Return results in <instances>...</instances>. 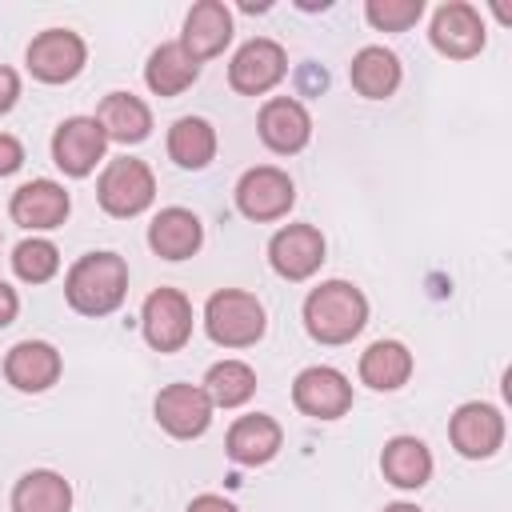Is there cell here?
Instances as JSON below:
<instances>
[{"mask_svg": "<svg viewBox=\"0 0 512 512\" xmlns=\"http://www.w3.org/2000/svg\"><path fill=\"white\" fill-rule=\"evenodd\" d=\"M368 324V300L348 280H324L304 300V328L320 344H348Z\"/></svg>", "mask_w": 512, "mask_h": 512, "instance_id": "6da1fadb", "label": "cell"}, {"mask_svg": "<svg viewBox=\"0 0 512 512\" xmlns=\"http://www.w3.org/2000/svg\"><path fill=\"white\" fill-rule=\"evenodd\" d=\"M128 292V264L116 252H88L72 264L64 280V296L84 316H108L124 304Z\"/></svg>", "mask_w": 512, "mask_h": 512, "instance_id": "7a4b0ae2", "label": "cell"}, {"mask_svg": "<svg viewBox=\"0 0 512 512\" xmlns=\"http://www.w3.org/2000/svg\"><path fill=\"white\" fill-rule=\"evenodd\" d=\"M204 328L224 348H248L264 336V304L252 292L220 288L204 304Z\"/></svg>", "mask_w": 512, "mask_h": 512, "instance_id": "3957f363", "label": "cell"}, {"mask_svg": "<svg viewBox=\"0 0 512 512\" xmlns=\"http://www.w3.org/2000/svg\"><path fill=\"white\" fill-rule=\"evenodd\" d=\"M96 196L108 216H140L156 196V176L144 160L120 156V160H108V168L100 172Z\"/></svg>", "mask_w": 512, "mask_h": 512, "instance_id": "277c9868", "label": "cell"}, {"mask_svg": "<svg viewBox=\"0 0 512 512\" xmlns=\"http://www.w3.org/2000/svg\"><path fill=\"white\" fill-rule=\"evenodd\" d=\"M144 340L156 348V352H176L188 344L192 336V304L184 292L176 288H156L148 300H144Z\"/></svg>", "mask_w": 512, "mask_h": 512, "instance_id": "5b68a950", "label": "cell"}, {"mask_svg": "<svg viewBox=\"0 0 512 512\" xmlns=\"http://www.w3.org/2000/svg\"><path fill=\"white\" fill-rule=\"evenodd\" d=\"M296 200V188L288 180V172L272 168V164H260V168H248L236 184V208L248 216V220H280Z\"/></svg>", "mask_w": 512, "mask_h": 512, "instance_id": "8992f818", "label": "cell"}, {"mask_svg": "<svg viewBox=\"0 0 512 512\" xmlns=\"http://www.w3.org/2000/svg\"><path fill=\"white\" fill-rule=\"evenodd\" d=\"M292 404L304 412V416H316V420H336L352 408V384L344 372L328 368V364H316V368H304L292 384Z\"/></svg>", "mask_w": 512, "mask_h": 512, "instance_id": "52a82bcc", "label": "cell"}, {"mask_svg": "<svg viewBox=\"0 0 512 512\" xmlns=\"http://www.w3.org/2000/svg\"><path fill=\"white\" fill-rule=\"evenodd\" d=\"M284 72H288L284 48H280L276 40H268V36L248 40V44L232 56V64H228V80H232V88L244 92V96H260V92L276 88V84L284 80Z\"/></svg>", "mask_w": 512, "mask_h": 512, "instance_id": "ba28073f", "label": "cell"}, {"mask_svg": "<svg viewBox=\"0 0 512 512\" xmlns=\"http://www.w3.org/2000/svg\"><path fill=\"white\" fill-rule=\"evenodd\" d=\"M104 148H108V136L96 116H68L52 136V160L68 176H88L96 160H104Z\"/></svg>", "mask_w": 512, "mask_h": 512, "instance_id": "9c48e42d", "label": "cell"}, {"mask_svg": "<svg viewBox=\"0 0 512 512\" xmlns=\"http://www.w3.org/2000/svg\"><path fill=\"white\" fill-rule=\"evenodd\" d=\"M84 56H88L84 40H80L76 32H68V28H48V32H40V36L28 44V68H32V76L44 80V84H64V80H72V76L84 68Z\"/></svg>", "mask_w": 512, "mask_h": 512, "instance_id": "30bf717a", "label": "cell"}, {"mask_svg": "<svg viewBox=\"0 0 512 512\" xmlns=\"http://www.w3.org/2000/svg\"><path fill=\"white\" fill-rule=\"evenodd\" d=\"M156 420H160V428L168 436L192 440L212 424V400L196 384H168L156 396Z\"/></svg>", "mask_w": 512, "mask_h": 512, "instance_id": "8fae6325", "label": "cell"}, {"mask_svg": "<svg viewBox=\"0 0 512 512\" xmlns=\"http://www.w3.org/2000/svg\"><path fill=\"white\" fill-rule=\"evenodd\" d=\"M448 436H452V448L460 456L484 460V456H492L504 444V416H500V408L480 404V400L460 404L452 424H448Z\"/></svg>", "mask_w": 512, "mask_h": 512, "instance_id": "7c38bea8", "label": "cell"}, {"mask_svg": "<svg viewBox=\"0 0 512 512\" xmlns=\"http://www.w3.org/2000/svg\"><path fill=\"white\" fill-rule=\"evenodd\" d=\"M268 260L284 280H308L324 264V236L312 224H288L268 240Z\"/></svg>", "mask_w": 512, "mask_h": 512, "instance_id": "4fadbf2b", "label": "cell"}, {"mask_svg": "<svg viewBox=\"0 0 512 512\" xmlns=\"http://www.w3.org/2000/svg\"><path fill=\"white\" fill-rule=\"evenodd\" d=\"M432 44L444 56H452V60L476 56L484 48V20H480V12L472 4H464V0L440 4L436 16H432Z\"/></svg>", "mask_w": 512, "mask_h": 512, "instance_id": "5bb4252c", "label": "cell"}, {"mask_svg": "<svg viewBox=\"0 0 512 512\" xmlns=\"http://www.w3.org/2000/svg\"><path fill=\"white\" fill-rule=\"evenodd\" d=\"M228 40H232V12H228L220 0H200V4H192V12L184 16L180 48L200 64V60L224 52Z\"/></svg>", "mask_w": 512, "mask_h": 512, "instance_id": "9a60e30c", "label": "cell"}, {"mask_svg": "<svg viewBox=\"0 0 512 512\" xmlns=\"http://www.w3.org/2000/svg\"><path fill=\"white\" fill-rule=\"evenodd\" d=\"M68 216V192L56 180H28L12 192V220L32 232L60 228Z\"/></svg>", "mask_w": 512, "mask_h": 512, "instance_id": "2e32d148", "label": "cell"}, {"mask_svg": "<svg viewBox=\"0 0 512 512\" xmlns=\"http://www.w3.org/2000/svg\"><path fill=\"white\" fill-rule=\"evenodd\" d=\"M312 136V116L300 100L292 96H276L260 108V140L272 148V152H300Z\"/></svg>", "mask_w": 512, "mask_h": 512, "instance_id": "e0dca14e", "label": "cell"}, {"mask_svg": "<svg viewBox=\"0 0 512 512\" xmlns=\"http://www.w3.org/2000/svg\"><path fill=\"white\" fill-rule=\"evenodd\" d=\"M4 376L20 392H44L60 380V352L48 340H20L4 356Z\"/></svg>", "mask_w": 512, "mask_h": 512, "instance_id": "ac0fdd59", "label": "cell"}, {"mask_svg": "<svg viewBox=\"0 0 512 512\" xmlns=\"http://www.w3.org/2000/svg\"><path fill=\"white\" fill-rule=\"evenodd\" d=\"M204 240V228H200V216L188 212V208H164L156 212V220L148 224V244L156 256L164 260H188Z\"/></svg>", "mask_w": 512, "mask_h": 512, "instance_id": "d6986e66", "label": "cell"}, {"mask_svg": "<svg viewBox=\"0 0 512 512\" xmlns=\"http://www.w3.org/2000/svg\"><path fill=\"white\" fill-rule=\"evenodd\" d=\"M280 424L264 412H252V416H240L232 428H228V456L236 464H268L276 452H280Z\"/></svg>", "mask_w": 512, "mask_h": 512, "instance_id": "ffe728a7", "label": "cell"}, {"mask_svg": "<svg viewBox=\"0 0 512 512\" xmlns=\"http://www.w3.org/2000/svg\"><path fill=\"white\" fill-rule=\"evenodd\" d=\"M96 120H100L104 136L108 140H120V144H136V140H144L152 132V112L132 92H108L104 104H100V112H96Z\"/></svg>", "mask_w": 512, "mask_h": 512, "instance_id": "44dd1931", "label": "cell"}, {"mask_svg": "<svg viewBox=\"0 0 512 512\" xmlns=\"http://www.w3.org/2000/svg\"><path fill=\"white\" fill-rule=\"evenodd\" d=\"M412 376V352L400 340H376L360 356V380L376 392H396Z\"/></svg>", "mask_w": 512, "mask_h": 512, "instance_id": "7402d4cb", "label": "cell"}, {"mask_svg": "<svg viewBox=\"0 0 512 512\" xmlns=\"http://www.w3.org/2000/svg\"><path fill=\"white\" fill-rule=\"evenodd\" d=\"M12 512H72V488L60 472H24L12 488Z\"/></svg>", "mask_w": 512, "mask_h": 512, "instance_id": "603a6c76", "label": "cell"}, {"mask_svg": "<svg viewBox=\"0 0 512 512\" xmlns=\"http://www.w3.org/2000/svg\"><path fill=\"white\" fill-rule=\"evenodd\" d=\"M380 468L396 488H420L432 476V452L416 436H392L380 452Z\"/></svg>", "mask_w": 512, "mask_h": 512, "instance_id": "cb8c5ba5", "label": "cell"}, {"mask_svg": "<svg viewBox=\"0 0 512 512\" xmlns=\"http://www.w3.org/2000/svg\"><path fill=\"white\" fill-rule=\"evenodd\" d=\"M396 84H400V60H396V52H388L380 44H368V48H360L352 56V88L360 96L384 100V96L396 92Z\"/></svg>", "mask_w": 512, "mask_h": 512, "instance_id": "d4e9b609", "label": "cell"}, {"mask_svg": "<svg viewBox=\"0 0 512 512\" xmlns=\"http://www.w3.org/2000/svg\"><path fill=\"white\" fill-rule=\"evenodd\" d=\"M200 76V64L176 44H160L152 56H148V68H144V80L156 96H180L188 84H196Z\"/></svg>", "mask_w": 512, "mask_h": 512, "instance_id": "484cf974", "label": "cell"}, {"mask_svg": "<svg viewBox=\"0 0 512 512\" xmlns=\"http://www.w3.org/2000/svg\"><path fill=\"white\" fill-rule=\"evenodd\" d=\"M168 156L180 168H204V164H212V156H216V132H212V124L200 120V116H180L168 128Z\"/></svg>", "mask_w": 512, "mask_h": 512, "instance_id": "4316f807", "label": "cell"}, {"mask_svg": "<svg viewBox=\"0 0 512 512\" xmlns=\"http://www.w3.org/2000/svg\"><path fill=\"white\" fill-rule=\"evenodd\" d=\"M204 392H208L212 408H240L256 392V372L244 360H220L208 368Z\"/></svg>", "mask_w": 512, "mask_h": 512, "instance_id": "83f0119b", "label": "cell"}, {"mask_svg": "<svg viewBox=\"0 0 512 512\" xmlns=\"http://www.w3.org/2000/svg\"><path fill=\"white\" fill-rule=\"evenodd\" d=\"M12 268H16L20 280H28V284H44V280L56 276V268H60V252H56L52 240L32 236V240H20V244H16V252H12Z\"/></svg>", "mask_w": 512, "mask_h": 512, "instance_id": "f1b7e54d", "label": "cell"}, {"mask_svg": "<svg viewBox=\"0 0 512 512\" xmlns=\"http://www.w3.org/2000/svg\"><path fill=\"white\" fill-rule=\"evenodd\" d=\"M420 12H424V0H368L364 8L368 24L380 32H404L420 20Z\"/></svg>", "mask_w": 512, "mask_h": 512, "instance_id": "f546056e", "label": "cell"}, {"mask_svg": "<svg viewBox=\"0 0 512 512\" xmlns=\"http://www.w3.org/2000/svg\"><path fill=\"white\" fill-rule=\"evenodd\" d=\"M20 164H24V148H20V140L8 136V132H0V176L16 172Z\"/></svg>", "mask_w": 512, "mask_h": 512, "instance_id": "4dcf8cb0", "label": "cell"}, {"mask_svg": "<svg viewBox=\"0 0 512 512\" xmlns=\"http://www.w3.org/2000/svg\"><path fill=\"white\" fill-rule=\"evenodd\" d=\"M16 96H20V76L0 64V112H8L16 104Z\"/></svg>", "mask_w": 512, "mask_h": 512, "instance_id": "1f68e13d", "label": "cell"}, {"mask_svg": "<svg viewBox=\"0 0 512 512\" xmlns=\"http://www.w3.org/2000/svg\"><path fill=\"white\" fill-rule=\"evenodd\" d=\"M188 512H240L232 500H224V496H216V492H204V496H196L192 504H188Z\"/></svg>", "mask_w": 512, "mask_h": 512, "instance_id": "d6a6232c", "label": "cell"}, {"mask_svg": "<svg viewBox=\"0 0 512 512\" xmlns=\"http://www.w3.org/2000/svg\"><path fill=\"white\" fill-rule=\"evenodd\" d=\"M16 308H20V300H16V292L0 280V328H8L12 320H16Z\"/></svg>", "mask_w": 512, "mask_h": 512, "instance_id": "836d02e7", "label": "cell"}, {"mask_svg": "<svg viewBox=\"0 0 512 512\" xmlns=\"http://www.w3.org/2000/svg\"><path fill=\"white\" fill-rule=\"evenodd\" d=\"M384 512H424V508H416V504H388Z\"/></svg>", "mask_w": 512, "mask_h": 512, "instance_id": "e575fe53", "label": "cell"}]
</instances>
